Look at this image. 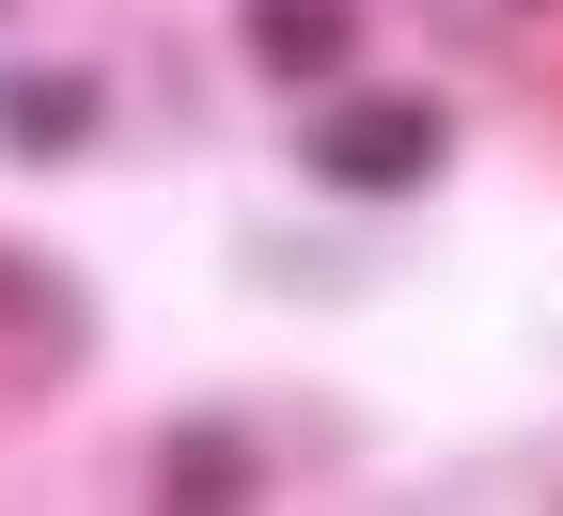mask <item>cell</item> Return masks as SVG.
Wrapping results in <instances>:
<instances>
[{"label":"cell","mask_w":563,"mask_h":516,"mask_svg":"<svg viewBox=\"0 0 563 516\" xmlns=\"http://www.w3.org/2000/svg\"><path fill=\"white\" fill-rule=\"evenodd\" d=\"M95 125H110L95 63H0V157H16V173H63Z\"/></svg>","instance_id":"cell-2"},{"label":"cell","mask_w":563,"mask_h":516,"mask_svg":"<svg viewBox=\"0 0 563 516\" xmlns=\"http://www.w3.org/2000/svg\"><path fill=\"white\" fill-rule=\"evenodd\" d=\"M235 32H251V63H266V79L329 95L344 63H361V0H235Z\"/></svg>","instance_id":"cell-3"},{"label":"cell","mask_w":563,"mask_h":516,"mask_svg":"<svg viewBox=\"0 0 563 516\" xmlns=\"http://www.w3.org/2000/svg\"><path fill=\"white\" fill-rule=\"evenodd\" d=\"M157 501H188V516H220V501H266V454H251V422H173V438H157Z\"/></svg>","instance_id":"cell-4"},{"label":"cell","mask_w":563,"mask_h":516,"mask_svg":"<svg viewBox=\"0 0 563 516\" xmlns=\"http://www.w3.org/2000/svg\"><path fill=\"white\" fill-rule=\"evenodd\" d=\"M0 314H16L32 376H63V360H95V314H79V282H47L32 251H0Z\"/></svg>","instance_id":"cell-5"},{"label":"cell","mask_w":563,"mask_h":516,"mask_svg":"<svg viewBox=\"0 0 563 516\" xmlns=\"http://www.w3.org/2000/svg\"><path fill=\"white\" fill-rule=\"evenodd\" d=\"M298 157L329 173V188H361V204H391V188H422L454 157V110L439 95H344V110H313V141Z\"/></svg>","instance_id":"cell-1"}]
</instances>
